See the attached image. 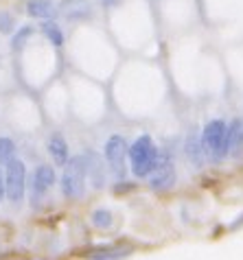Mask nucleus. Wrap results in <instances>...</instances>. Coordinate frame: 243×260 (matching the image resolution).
I'll return each instance as SVG.
<instances>
[{
    "instance_id": "nucleus-14",
    "label": "nucleus",
    "mask_w": 243,
    "mask_h": 260,
    "mask_svg": "<svg viewBox=\"0 0 243 260\" xmlns=\"http://www.w3.org/2000/svg\"><path fill=\"white\" fill-rule=\"evenodd\" d=\"M13 153H16V144H13V140L9 138H0V164H7L13 160Z\"/></svg>"
},
{
    "instance_id": "nucleus-10",
    "label": "nucleus",
    "mask_w": 243,
    "mask_h": 260,
    "mask_svg": "<svg viewBox=\"0 0 243 260\" xmlns=\"http://www.w3.org/2000/svg\"><path fill=\"white\" fill-rule=\"evenodd\" d=\"M48 153H51L53 162L57 166H64L68 162V147H66V140L62 136H53L51 142H48Z\"/></svg>"
},
{
    "instance_id": "nucleus-6",
    "label": "nucleus",
    "mask_w": 243,
    "mask_h": 260,
    "mask_svg": "<svg viewBox=\"0 0 243 260\" xmlns=\"http://www.w3.org/2000/svg\"><path fill=\"white\" fill-rule=\"evenodd\" d=\"M149 184H151L154 190H167L175 184V169L169 160H162L156 164V169L151 171V177H149Z\"/></svg>"
},
{
    "instance_id": "nucleus-1",
    "label": "nucleus",
    "mask_w": 243,
    "mask_h": 260,
    "mask_svg": "<svg viewBox=\"0 0 243 260\" xmlns=\"http://www.w3.org/2000/svg\"><path fill=\"white\" fill-rule=\"evenodd\" d=\"M127 155H130L132 171H134L136 177H149L151 171L156 169V164L160 162V153H158V149H156V144L149 136H140V138L130 147Z\"/></svg>"
},
{
    "instance_id": "nucleus-17",
    "label": "nucleus",
    "mask_w": 243,
    "mask_h": 260,
    "mask_svg": "<svg viewBox=\"0 0 243 260\" xmlns=\"http://www.w3.org/2000/svg\"><path fill=\"white\" fill-rule=\"evenodd\" d=\"M92 225L99 230H108L112 225V212L110 210H97L92 214Z\"/></svg>"
},
{
    "instance_id": "nucleus-8",
    "label": "nucleus",
    "mask_w": 243,
    "mask_h": 260,
    "mask_svg": "<svg viewBox=\"0 0 243 260\" xmlns=\"http://www.w3.org/2000/svg\"><path fill=\"white\" fill-rule=\"evenodd\" d=\"M59 11L66 20H85L92 13L88 0H64L59 5Z\"/></svg>"
},
{
    "instance_id": "nucleus-9",
    "label": "nucleus",
    "mask_w": 243,
    "mask_h": 260,
    "mask_svg": "<svg viewBox=\"0 0 243 260\" xmlns=\"http://www.w3.org/2000/svg\"><path fill=\"white\" fill-rule=\"evenodd\" d=\"M243 151V120L234 118L228 127V155H239Z\"/></svg>"
},
{
    "instance_id": "nucleus-18",
    "label": "nucleus",
    "mask_w": 243,
    "mask_h": 260,
    "mask_svg": "<svg viewBox=\"0 0 243 260\" xmlns=\"http://www.w3.org/2000/svg\"><path fill=\"white\" fill-rule=\"evenodd\" d=\"M16 22H13V16L7 11H0V33H11Z\"/></svg>"
},
{
    "instance_id": "nucleus-20",
    "label": "nucleus",
    "mask_w": 243,
    "mask_h": 260,
    "mask_svg": "<svg viewBox=\"0 0 243 260\" xmlns=\"http://www.w3.org/2000/svg\"><path fill=\"white\" fill-rule=\"evenodd\" d=\"M3 197H5V177L0 173V201H3Z\"/></svg>"
},
{
    "instance_id": "nucleus-13",
    "label": "nucleus",
    "mask_w": 243,
    "mask_h": 260,
    "mask_svg": "<svg viewBox=\"0 0 243 260\" xmlns=\"http://www.w3.org/2000/svg\"><path fill=\"white\" fill-rule=\"evenodd\" d=\"M101 162H99L97 155H88V160H85V173L92 175V182H95V188H101L103 186V175H101Z\"/></svg>"
},
{
    "instance_id": "nucleus-7",
    "label": "nucleus",
    "mask_w": 243,
    "mask_h": 260,
    "mask_svg": "<svg viewBox=\"0 0 243 260\" xmlns=\"http://www.w3.org/2000/svg\"><path fill=\"white\" fill-rule=\"evenodd\" d=\"M55 184V169L53 166H40L38 171L33 173V204H35V199H40L42 194H44L51 186Z\"/></svg>"
},
{
    "instance_id": "nucleus-15",
    "label": "nucleus",
    "mask_w": 243,
    "mask_h": 260,
    "mask_svg": "<svg viewBox=\"0 0 243 260\" xmlns=\"http://www.w3.org/2000/svg\"><path fill=\"white\" fill-rule=\"evenodd\" d=\"M42 33L48 38V42H53L55 46H62L64 44V35H62V31H59V26L57 24H53V22H46L44 26H42Z\"/></svg>"
},
{
    "instance_id": "nucleus-2",
    "label": "nucleus",
    "mask_w": 243,
    "mask_h": 260,
    "mask_svg": "<svg viewBox=\"0 0 243 260\" xmlns=\"http://www.w3.org/2000/svg\"><path fill=\"white\" fill-rule=\"evenodd\" d=\"M85 157L77 155L70 162L64 164V175H62V190L64 197L68 199H79L83 197L85 190Z\"/></svg>"
},
{
    "instance_id": "nucleus-5",
    "label": "nucleus",
    "mask_w": 243,
    "mask_h": 260,
    "mask_svg": "<svg viewBox=\"0 0 243 260\" xmlns=\"http://www.w3.org/2000/svg\"><path fill=\"white\" fill-rule=\"evenodd\" d=\"M127 151H130V147H127L123 136H112V138L108 140V144H105V160H108L110 169H112V173L116 177L125 175Z\"/></svg>"
},
{
    "instance_id": "nucleus-19",
    "label": "nucleus",
    "mask_w": 243,
    "mask_h": 260,
    "mask_svg": "<svg viewBox=\"0 0 243 260\" xmlns=\"http://www.w3.org/2000/svg\"><path fill=\"white\" fill-rule=\"evenodd\" d=\"M28 35H31V28H22V31H20L18 35H16V38H13V44H16V48H20V46H22L24 44V40L28 38Z\"/></svg>"
},
{
    "instance_id": "nucleus-16",
    "label": "nucleus",
    "mask_w": 243,
    "mask_h": 260,
    "mask_svg": "<svg viewBox=\"0 0 243 260\" xmlns=\"http://www.w3.org/2000/svg\"><path fill=\"white\" fill-rule=\"evenodd\" d=\"M90 256L92 258H125V256H130V249H125V247H110V249L92 251Z\"/></svg>"
},
{
    "instance_id": "nucleus-4",
    "label": "nucleus",
    "mask_w": 243,
    "mask_h": 260,
    "mask_svg": "<svg viewBox=\"0 0 243 260\" xmlns=\"http://www.w3.org/2000/svg\"><path fill=\"white\" fill-rule=\"evenodd\" d=\"M5 166H7L5 194L13 204H20L24 197V188H26V166L22 160H16V157H13L11 162H7Z\"/></svg>"
},
{
    "instance_id": "nucleus-11",
    "label": "nucleus",
    "mask_w": 243,
    "mask_h": 260,
    "mask_svg": "<svg viewBox=\"0 0 243 260\" xmlns=\"http://www.w3.org/2000/svg\"><path fill=\"white\" fill-rule=\"evenodd\" d=\"M26 11H28V16H33V18H51L55 13V5L51 0H28Z\"/></svg>"
},
{
    "instance_id": "nucleus-3",
    "label": "nucleus",
    "mask_w": 243,
    "mask_h": 260,
    "mask_svg": "<svg viewBox=\"0 0 243 260\" xmlns=\"http://www.w3.org/2000/svg\"><path fill=\"white\" fill-rule=\"evenodd\" d=\"M204 151L212 160H224L228 155V127L224 120H210L202 132Z\"/></svg>"
},
{
    "instance_id": "nucleus-12",
    "label": "nucleus",
    "mask_w": 243,
    "mask_h": 260,
    "mask_svg": "<svg viewBox=\"0 0 243 260\" xmlns=\"http://www.w3.org/2000/svg\"><path fill=\"white\" fill-rule=\"evenodd\" d=\"M187 155L191 157V162L195 164L197 169L204 164V144L197 136H191V138L187 140Z\"/></svg>"
}]
</instances>
